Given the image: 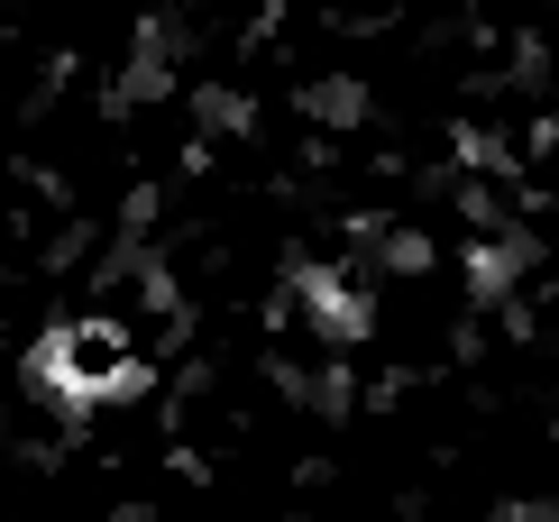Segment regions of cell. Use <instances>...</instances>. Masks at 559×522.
Wrapping results in <instances>:
<instances>
[{"label": "cell", "mask_w": 559, "mask_h": 522, "mask_svg": "<svg viewBox=\"0 0 559 522\" xmlns=\"http://www.w3.org/2000/svg\"><path fill=\"white\" fill-rule=\"evenodd\" d=\"M37 385L56 403H74V413L120 403L138 385V340L120 321H64V330H46V348H37Z\"/></svg>", "instance_id": "obj_1"}]
</instances>
